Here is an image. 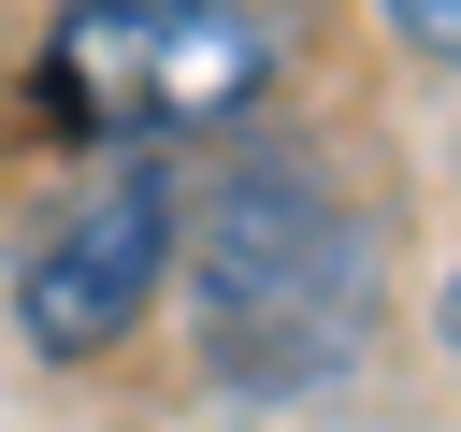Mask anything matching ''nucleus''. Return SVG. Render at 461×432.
<instances>
[{"instance_id":"1","label":"nucleus","mask_w":461,"mask_h":432,"mask_svg":"<svg viewBox=\"0 0 461 432\" xmlns=\"http://www.w3.org/2000/svg\"><path fill=\"white\" fill-rule=\"evenodd\" d=\"M187 374L216 403H331L375 346H389V288H403V216L360 173L346 130L317 115H259L216 158H187Z\"/></svg>"},{"instance_id":"2","label":"nucleus","mask_w":461,"mask_h":432,"mask_svg":"<svg viewBox=\"0 0 461 432\" xmlns=\"http://www.w3.org/2000/svg\"><path fill=\"white\" fill-rule=\"evenodd\" d=\"M303 14L288 0H58L29 29V130L72 158H216L288 115Z\"/></svg>"},{"instance_id":"3","label":"nucleus","mask_w":461,"mask_h":432,"mask_svg":"<svg viewBox=\"0 0 461 432\" xmlns=\"http://www.w3.org/2000/svg\"><path fill=\"white\" fill-rule=\"evenodd\" d=\"M173 245H187V158H72L14 245H0V317L43 374H101L158 331V288H173Z\"/></svg>"},{"instance_id":"4","label":"nucleus","mask_w":461,"mask_h":432,"mask_svg":"<svg viewBox=\"0 0 461 432\" xmlns=\"http://www.w3.org/2000/svg\"><path fill=\"white\" fill-rule=\"evenodd\" d=\"M360 29L403 58V72H432V86H461V0H360Z\"/></svg>"},{"instance_id":"5","label":"nucleus","mask_w":461,"mask_h":432,"mask_svg":"<svg viewBox=\"0 0 461 432\" xmlns=\"http://www.w3.org/2000/svg\"><path fill=\"white\" fill-rule=\"evenodd\" d=\"M418 331H432V360H447V374H461V259H447V274H432V302H418Z\"/></svg>"},{"instance_id":"6","label":"nucleus","mask_w":461,"mask_h":432,"mask_svg":"<svg viewBox=\"0 0 461 432\" xmlns=\"http://www.w3.org/2000/svg\"><path fill=\"white\" fill-rule=\"evenodd\" d=\"M447 173H461V101H447Z\"/></svg>"}]
</instances>
